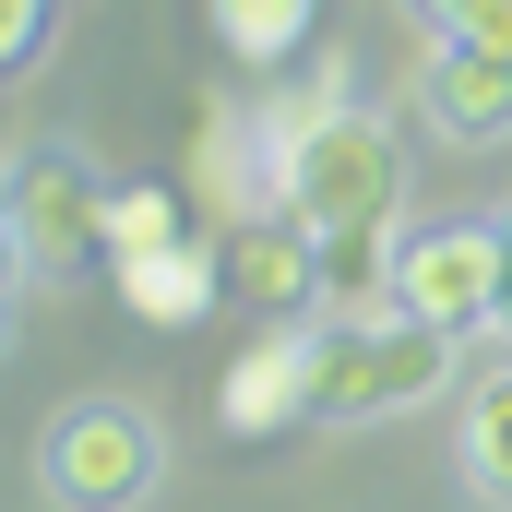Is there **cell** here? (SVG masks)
I'll list each match as a JSON object with an SVG mask.
<instances>
[{"mask_svg": "<svg viewBox=\"0 0 512 512\" xmlns=\"http://www.w3.org/2000/svg\"><path fill=\"white\" fill-rule=\"evenodd\" d=\"M453 322H417V310H322L310 322V417L334 429H370L405 417L429 393H453Z\"/></svg>", "mask_w": 512, "mask_h": 512, "instance_id": "6da1fadb", "label": "cell"}, {"mask_svg": "<svg viewBox=\"0 0 512 512\" xmlns=\"http://www.w3.org/2000/svg\"><path fill=\"white\" fill-rule=\"evenodd\" d=\"M286 215L310 239H358V227H393L405 215V143L370 108H298V143H286Z\"/></svg>", "mask_w": 512, "mask_h": 512, "instance_id": "7a4b0ae2", "label": "cell"}, {"mask_svg": "<svg viewBox=\"0 0 512 512\" xmlns=\"http://www.w3.org/2000/svg\"><path fill=\"white\" fill-rule=\"evenodd\" d=\"M36 477L60 512H143V489L167 477V441H155V405L143 393H72L36 441Z\"/></svg>", "mask_w": 512, "mask_h": 512, "instance_id": "3957f363", "label": "cell"}, {"mask_svg": "<svg viewBox=\"0 0 512 512\" xmlns=\"http://www.w3.org/2000/svg\"><path fill=\"white\" fill-rule=\"evenodd\" d=\"M0 215H12V239H24V274H48V286L108 262V179H96L72 143L12 155V167H0Z\"/></svg>", "mask_w": 512, "mask_h": 512, "instance_id": "277c9868", "label": "cell"}, {"mask_svg": "<svg viewBox=\"0 0 512 512\" xmlns=\"http://www.w3.org/2000/svg\"><path fill=\"white\" fill-rule=\"evenodd\" d=\"M393 310L477 334L501 310V215H453V227H405L393 239Z\"/></svg>", "mask_w": 512, "mask_h": 512, "instance_id": "5b68a950", "label": "cell"}, {"mask_svg": "<svg viewBox=\"0 0 512 512\" xmlns=\"http://www.w3.org/2000/svg\"><path fill=\"white\" fill-rule=\"evenodd\" d=\"M215 417H227V441L298 429L310 417V322H262L251 346L227 358V382H215Z\"/></svg>", "mask_w": 512, "mask_h": 512, "instance_id": "8992f818", "label": "cell"}, {"mask_svg": "<svg viewBox=\"0 0 512 512\" xmlns=\"http://www.w3.org/2000/svg\"><path fill=\"white\" fill-rule=\"evenodd\" d=\"M417 108H429L441 143H512V60H501V48L441 36L429 72H417Z\"/></svg>", "mask_w": 512, "mask_h": 512, "instance_id": "52a82bcc", "label": "cell"}, {"mask_svg": "<svg viewBox=\"0 0 512 512\" xmlns=\"http://www.w3.org/2000/svg\"><path fill=\"white\" fill-rule=\"evenodd\" d=\"M227 298H251L262 322L310 310V298H322V239H310L298 215H251V227L227 239Z\"/></svg>", "mask_w": 512, "mask_h": 512, "instance_id": "ba28073f", "label": "cell"}, {"mask_svg": "<svg viewBox=\"0 0 512 512\" xmlns=\"http://www.w3.org/2000/svg\"><path fill=\"white\" fill-rule=\"evenodd\" d=\"M120 274V310L143 334H191V322H215V286H227V262L203 251V239H167V251H131L108 262Z\"/></svg>", "mask_w": 512, "mask_h": 512, "instance_id": "9c48e42d", "label": "cell"}, {"mask_svg": "<svg viewBox=\"0 0 512 512\" xmlns=\"http://www.w3.org/2000/svg\"><path fill=\"white\" fill-rule=\"evenodd\" d=\"M203 24H215V48H227L239 72H286V60L310 48L322 0H203Z\"/></svg>", "mask_w": 512, "mask_h": 512, "instance_id": "30bf717a", "label": "cell"}, {"mask_svg": "<svg viewBox=\"0 0 512 512\" xmlns=\"http://www.w3.org/2000/svg\"><path fill=\"white\" fill-rule=\"evenodd\" d=\"M167 239H191V191H179V179H120V191H108V262L167 251Z\"/></svg>", "mask_w": 512, "mask_h": 512, "instance_id": "8fae6325", "label": "cell"}, {"mask_svg": "<svg viewBox=\"0 0 512 512\" xmlns=\"http://www.w3.org/2000/svg\"><path fill=\"white\" fill-rule=\"evenodd\" d=\"M465 477L489 501H512V370H489V382L465 393Z\"/></svg>", "mask_w": 512, "mask_h": 512, "instance_id": "7c38bea8", "label": "cell"}, {"mask_svg": "<svg viewBox=\"0 0 512 512\" xmlns=\"http://www.w3.org/2000/svg\"><path fill=\"white\" fill-rule=\"evenodd\" d=\"M429 36H465V48H501L512 60V0H417Z\"/></svg>", "mask_w": 512, "mask_h": 512, "instance_id": "4fadbf2b", "label": "cell"}, {"mask_svg": "<svg viewBox=\"0 0 512 512\" xmlns=\"http://www.w3.org/2000/svg\"><path fill=\"white\" fill-rule=\"evenodd\" d=\"M48 48V0H0V72H24Z\"/></svg>", "mask_w": 512, "mask_h": 512, "instance_id": "5bb4252c", "label": "cell"}, {"mask_svg": "<svg viewBox=\"0 0 512 512\" xmlns=\"http://www.w3.org/2000/svg\"><path fill=\"white\" fill-rule=\"evenodd\" d=\"M12 286H24V239H12V215H0V346H12Z\"/></svg>", "mask_w": 512, "mask_h": 512, "instance_id": "9a60e30c", "label": "cell"}, {"mask_svg": "<svg viewBox=\"0 0 512 512\" xmlns=\"http://www.w3.org/2000/svg\"><path fill=\"white\" fill-rule=\"evenodd\" d=\"M489 334H512V215H501V310H489Z\"/></svg>", "mask_w": 512, "mask_h": 512, "instance_id": "2e32d148", "label": "cell"}]
</instances>
